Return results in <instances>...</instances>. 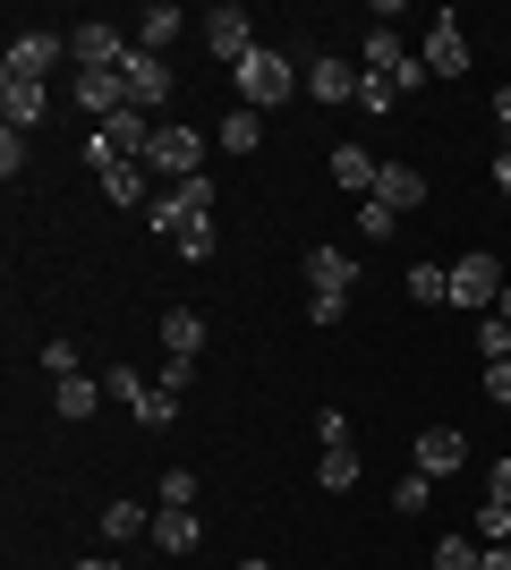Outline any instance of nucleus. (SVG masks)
Wrapping results in <instances>:
<instances>
[{
  "label": "nucleus",
  "mask_w": 511,
  "mask_h": 570,
  "mask_svg": "<svg viewBox=\"0 0 511 570\" xmlns=\"http://www.w3.org/2000/svg\"><path fill=\"white\" fill-rule=\"evenodd\" d=\"M230 95H239V111H273V102H291V60L256 43L239 69H230Z\"/></svg>",
  "instance_id": "1"
},
{
  "label": "nucleus",
  "mask_w": 511,
  "mask_h": 570,
  "mask_svg": "<svg viewBox=\"0 0 511 570\" xmlns=\"http://www.w3.org/2000/svg\"><path fill=\"white\" fill-rule=\"evenodd\" d=\"M146 170H163V179H205V137H196V128H179V119H163V128H154Z\"/></svg>",
  "instance_id": "2"
},
{
  "label": "nucleus",
  "mask_w": 511,
  "mask_h": 570,
  "mask_svg": "<svg viewBox=\"0 0 511 570\" xmlns=\"http://www.w3.org/2000/svg\"><path fill=\"white\" fill-rule=\"evenodd\" d=\"M196 26H205V43H214V60H222V69H239L247 51H256V35H247V26H256V18H247L239 0H222V9H205V18H196Z\"/></svg>",
  "instance_id": "3"
},
{
  "label": "nucleus",
  "mask_w": 511,
  "mask_h": 570,
  "mask_svg": "<svg viewBox=\"0 0 511 570\" xmlns=\"http://www.w3.org/2000/svg\"><path fill=\"white\" fill-rule=\"evenodd\" d=\"M494 298H503V264H494L487 247L452 264V307H478V315H494Z\"/></svg>",
  "instance_id": "4"
},
{
  "label": "nucleus",
  "mask_w": 511,
  "mask_h": 570,
  "mask_svg": "<svg viewBox=\"0 0 511 570\" xmlns=\"http://www.w3.org/2000/svg\"><path fill=\"white\" fill-rule=\"evenodd\" d=\"M120 77H128V102H137L146 119L163 111L170 95H179V77H170V60H163V51H128V69H120Z\"/></svg>",
  "instance_id": "5"
},
{
  "label": "nucleus",
  "mask_w": 511,
  "mask_h": 570,
  "mask_svg": "<svg viewBox=\"0 0 511 570\" xmlns=\"http://www.w3.org/2000/svg\"><path fill=\"white\" fill-rule=\"evenodd\" d=\"M307 289L333 298V307H350V289H358V256H350V247H307Z\"/></svg>",
  "instance_id": "6"
},
{
  "label": "nucleus",
  "mask_w": 511,
  "mask_h": 570,
  "mask_svg": "<svg viewBox=\"0 0 511 570\" xmlns=\"http://www.w3.org/2000/svg\"><path fill=\"white\" fill-rule=\"evenodd\" d=\"M128 51H137V43H128L120 26H77V35H69L77 69H128Z\"/></svg>",
  "instance_id": "7"
},
{
  "label": "nucleus",
  "mask_w": 511,
  "mask_h": 570,
  "mask_svg": "<svg viewBox=\"0 0 511 570\" xmlns=\"http://www.w3.org/2000/svg\"><path fill=\"white\" fill-rule=\"evenodd\" d=\"M60 35H43V26H35V35H18V43H9V60H0V77H35V86H43L51 69H60Z\"/></svg>",
  "instance_id": "8"
},
{
  "label": "nucleus",
  "mask_w": 511,
  "mask_h": 570,
  "mask_svg": "<svg viewBox=\"0 0 511 570\" xmlns=\"http://www.w3.org/2000/svg\"><path fill=\"white\" fill-rule=\"evenodd\" d=\"M196 214H214V179H179V188H170L163 205H154V230H170V238H179Z\"/></svg>",
  "instance_id": "9"
},
{
  "label": "nucleus",
  "mask_w": 511,
  "mask_h": 570,
  "mask_svg": "<svg viewBox=\"0 0 511 570\" xmlns=\"http://www.w3.org/2000/svg\"><path fill=\"white\" fill-rule=\"evenodd\" d=\"M417 60H426V77H461V69H469L461 18H435V26H426V51H417Z\"/></svg>",
  "instance_id": "10"
},
{
  "label": "nucleus",
  "mask_w": 511,
  "mask_h": 570,
  "mask_svg": "<svg viewBox=\"0 0 511 570\" xmlns=\"http://www.w3.org/2000/svg\"><path fill=\"white\" fill-rule=\"evenodd\" d=\"M375 205H392V214H417V205H426V170H417V163H384V179H375Z\"/></svg>",
  "instance_id": "11"
},
{
  "label": "nucleus",
  "mask_w": 511,
  "mask_h": 570,
  "mask_svg": "<svg viewBox=\"0 0 511 570\" xmlns=\"http://www.w3.org/2000/svg\"><path fill=\"white\" fill-rule=\"evenodd\" d=\"M417 469H426V476H461L469 469V443L452 426H426V434H417Z\"/></svg>",
  "instance_id": "12"
},
{
  "label": "nucleus",
  "mask_w": 511,
  "mask_h": 570,
  "mask_svg": "<svg viewBox=\"0 0 511 570\" xmlns=\"http://www.w3.org/2000/svg\"><path fill=\"white\" fill-rule=\"evenodd\" d=\"M196 350H205V315L196 307H163V357L196 366Z\"/></svg>",
  "instance_id": "13"
},
{
  "label": "nucleus",
  "mask_w": 511,
  "mask_h": 570,
  "mask_svg": "<svg viewBox=\"0 0 511 570\" xmlns=\"http://www.w3.org/2000/svg\"><path fill=\"white\" fill-rule=\"evenodd\" d=\"M43 102H51V86H35V77H0V119H9V128H35Z\"/></svg>",
  "instance_id": "14"
},
{
  "label": "nucleus",
  "mask_w": 511,
  "mask_h": 570,
  "mask_svg": "<svg viewBox=\"0 0 511 570\" xmlns=\"http://www.w3.org/2000/svg\"><path fill=\"white\" fill-rule=\"evenodd\" d=\"M333 179L350 196H375V179H384V154H366V145H333Z\"/></svg>",
  "instance_id": "15"
},
{
  "label": "nucleus",
  "mask_w": 511,
  "mask_h": 570,
  "mask_svg": "<svg viewBox=\"0 0 511 570\" xmlns=\"http://www.w3.org/2000/svg\"><path fill=\"white\" fill-rule=\"evenodd\" d=\"M307 95H316V102H358V69L324 51V60H307Z\"/></svg>",
  "instance_id": "16"
},
{
  "label": "nucleus",
  "mask_w": 511,
  "mask_h": 570,
  "mask_svg": "<svg viewBox=\"0 0 511 570\" xmlns=\"http://www.w3.org/2000/svg\"><path fill=\"white\" fill-rule=\"evenodd\" d=\"M188 35V9H170V0H154L146 18H137V51H170Z\"/></svg>",
  "instance_id": "17"
},
{
  "label": "nucleus",
  "mask_w": 511,
  "mask_h": 570,
  "mask_svg": "<svg viewBox=\"0 0 511 570\" xmlns=\"http://www.w3.org/2000/svg\"><path fill=\"white\" fill-rule=\"evenodd\" d=\"M95 401H102L95 375H60V383H51V409H60L69 426H86V417H95Z\"/></svg>",
  "instance_id": "18"
},
{
  "label": "nucleus",
  "mask_w": 511,
  "mask_h": 570,
  "mask_svg": "<svg viewBox=\"0 0 511 570\" xmlns=\"http://www.w3.org/2000/svg\"><path fill=\"white\" fill-rule=\"evenodd\" d=\"M417 51H401V35H392V26H375V35H366V77H392V86H401V69H410Z\"/></svg>",
  "instance_id": "19"
},
{
  "label": "nucleus",
  "mask_w": 511,
  "mask_h": 570,
  "mask_svg": "<svg viewBox=\"0 0 511 570\" xmlns=\"http://www.w3.org/2000/svg\"><path fill=\"white\" fill-rule=\"evenodd\" d=\"M358 469H366L358 443H333V452L316 460V485H324V494H350V485H358Z\"/></svg>",
  "instance_id": "20"
},
{
  "label": "nucleus",
  "mask_w": 511,
  "mask_h": 570,
  "mask_svg": "<svg viewBox=\"0 0 511 570\" xmlns=\"http://www.w3.org/2000/svg\"><path fill=\"white\" fill-rule=\"evenodd\" d=\"M154 546H163V553H196V511H170V502H154Z\"/></svg>",
  "instance_id": "21"
},
{
  "label": "nucleus",
  "mask_w": 511,
  "mask_h": 570,
  "mask_svg": "<svg viewBox=\"0 0 511 570\" xmlns=\"http://www.w3.org/2000/svg\"><path fill=\"white\" fill-rule=\"evenodd\" d=\"M146 528H154V511H146V502H102V537H111V546L146 537Z\"/></svg>",
  "instance_id": "22"
},
{
  "label": "nucleus",
  "mask_w": 511,
  "mask_h": 570,
  "mask_svg": "<svg viewBox=\"0 0 511 570\" xmlns=\"http://www.w3.org/2000/svg\"><path fill=\"white\" fill-rule=\"evenodd\" d=\"M265 145V111H222V154H256Z\"/></svg>",
  "instance_id": "23"
},
{
  "label": "nucleus",
  "mask_w": 511,
  "mask_h": 570,
  "mask_svg": "<svg viewBox=\"0 0 511 570\" xmlns=\"http://www.w3.org/2000/svg\"><path fill=\"white\" fill-rule=\"evenodd\" d=\"M102 196L111 205H146V163H102Z\"/></svg>",
  "instance_id": "24"
},
{
  "label": "nucleus",
  "mask_w": 511,
  "mask_h": 570,
  "mask_svg": "<svg viewBox=\"0 0 511 570\" xmlns=\"http://www.w3.org/2000/svg\"><path fill=\"white\" fill-rule=\"evenodd\" d=\"M102 392H111V401H120L128 417H146V401H154V383L137 375V366H111V375H102Z\"/></svg>",
  "instance_id": "25"
},
{
  "label": "nucleus",
  "mask_w": 511,
  "mask_h": 570,
  "mask_svg": "<svg viewBox=\"0 0 511 570\" xmlns=\"http://www.w3.org/2000/svg\"><path fill=\"white\" fill-rule=\"evenodd\" d=\"M410 298L443 307V298H452V264H410Z\"/></svg>",
  "instance_id": "26"
},
{
  "label": "nucleus",
  "mask_w": 511,
  "mask_h": 570,
  "mask_svg": "<svg viewBox=\"0 0 511 570\" xmlns=\"http://www.w3.org/2000/svg\"><path fill=\"white\" fill-rule=\"evenodd\" d=\"M426 502H435V476H426V469H410L401 485H392V511H410V520L426 511Z\"/></svg>",
  "instance_id": "27"
},
{
  "label": "nucleus",
  "mask_w": 511,
  "mask_h": 570,
  "mask_svg": "<svg viewBox=\"0 0 511 570\" xmlns=\"http://www.w3.org/2000/svg\"><path fill=\"white\" fill-rule=\"evenodd\" d=\"M478 546H511V502H478Z\"/></svg>",
  "instance_id": "28"
},
{
  "label": "nucleus",
  "mask_w": 511,
  "mask_h": 570,
  "mask_svg": "<svg viewBox=\"0 0 511 570\" xmlns=\"http://www.w3.org/2000/svg\"><path fill=\"white\" fill-rule=\"evenodd\" d=\"M478 553H487L478 537H443V546H435V570H478Z\"/></svg>",
  "instance_id": "29"
},
{
  "label": "nucleus",
  "mask_w": 511,
  "mask_h": 570,
  "mask_svg": "<svg viewBox=\"0 0 511 570\" xmlns=\"http://www.w3.org/2000/svg\"><path fill=\"white\" fill-rule=\"evenodd\" d=\"M179 256H188V264H205V256H214V214H196L188 230H179Z\"/></svg>",
  "instance_id": "30"
},
{
  "label": "nucleus",
  "mask_w": 511,
  "mask_h": 570,
  "mask_svg": "<svg viewBox=\"0 0 511 570\" xmlns=\"http://www.w3.org/2000/svg\"><path fill=\"white\" fill-rule=\"evenodd\" d=\"M392 102H401V86H392V77H366V69H358V111H392Z\"/></svg>",
  "instance_id": "31"
},
{
  "label": "nucleus",
  "mask_w": 511,
  "mask_h": 570,
  "mask_svg": "<svg viewBox=\"0 0 511 570\" xmlns=\"http://www.w3.org/2000/svg\"><path fill=\"white\" fill-rule=\"evenodd\" d=\"M358 230H366V238H392V230H401V214H392V205H375V196H366V205H358Z\"/></svg>",
  "instance_id": "32"
},
{
  "label": "nucleus",
  "mask_w": 511,
  "mask_h": 570,
  "mask_svg": "<svg viewBox=\"0 0 511 570\" xmlns=\"http://www.w3.org/2000/svg\"><path fill=\"white\" fill-rule=\"evenodd\" d=\"M478 350H487V357H511V324H503V315H478Z\"/></svg>",
  "instance_id": "33"
},
{
  "label": "nucleus",
  "mask_w": 511,
  "mask_h": 570,
  "mask_svg": "<svg viewBox=\"0 0 511 570\" xmlns=\"http://www.w3.org/2000/svg\"><path fill=\"white\" fill-rule=\"evenodd\" d=\"M26 170V128H0V179H18Z\"/></svg>",
  "instance_id": "34"
},
{
  "label": "nucleus",
  "mask_w": 511,
  "mask_h": 570,
  "mask_svg": "<svg viewBox=\"0 0 511 570\" xmlns=\"http://www.w3.org/2000/svg\"><path fill=\"white\" fill-rule=\"evenodd\" d=\"M163 502H170V511H196V476L170 469V476H163Z\"/></svg>",
  "instance_id": "35"
},
{
  "label": "nucleus",
  "mask_w": 511,
  "mask_h": 570,
  "mask_svg": "<svg viewBox=\"0 0 511 570\" xmlns=\"http://www.w3.org/2000/svg\"><path fill=\"white\" fill-rule=\"evenodd\" d=\"M487 401L511 409V357H487Z\"/></svg>",
  "instance_id": "36"
},
{
  "label": "nucleus",
  "mask_w": 511,
  "mask_h": 570,
  "mask_svg": "<svg viewBox=\"0 0 511 570\" xmlns=\"http://www.w3.org/2000/svg\"><path fill=\"white\" fill-rule=\"evenodd\" d=\"M43 366H51V383H60V375H86V366H77V350H69V341H43Z\"/></svg>",
  "instance_id": "37"
},
{
  "label": "nucleus",
  "mask_w": 511,
  "mask_h": 570,
  "mask_svg": "<svg viewBox=\"0 0 511 570\" xmlns=\"http://www.w3.org/2000/svg\"><path fill=\"white\" fill-rule=\"evenodd\" d=\"M316 443H324V452H333V443H350V417H341V409H316Z\"/></svg>",
  "instance_id": "38"
},
{
  "label": "nucleus",
  "mask_w": 511,
  "mask_h": 570,
  "mask_svg": "<svg viewBox=\"0 0 511 570\" xmlns=\"http://www.w3.org/2000/svg\"><path fill=\"white\" fill-rule=\"evenodd\" d=\"M487 502H511V460H494V469H487Z\"/></svg>",
  "instance_id": "39"
},
{
  "label": "nucleus",
  "mask_w": 511,
  "mask_h": 570,
  "mask_svg": "<svg viewBox=\"0 0 511 570\" xmlns=\"http://www.w3.org/2000/svg\"><path fill=\"white\" fill-rule=\"evenodd\" d=\"M478 570H511V546H487V553H478Z\"/></svg>",
  "instance_id": "40"
},
{
  "label": "nucleus",
  "mask_w": 511,
  "mask_h": 570,
  "mask_svg": "<svg viewBox=\"0 0 511 570\" xmlns=\"http://www.w3.org/2000/svg\"><path fill=\"white\" fill-rule=\"evenodd\" d=\"M494 188L511 196V145H503V154H494Z\"/></svg>",
  "instance_id": "41"
},
{
  "label": "nucleus",
  "mask_w": 511,
  "mask_h": 570,
  "mask_svg": "<svg viewBox=\"0 0 511 570\" xmlns=\"http://www.w3.org/2000/svg\"><path fill=\"white\" fill-rule=\"evenodd\" d=\"M77 570H128V562H111V553H95V562H77Z\"/></svg>",
  "instance_id": "42"
},
{
  "label": "nucleus",
  "mask_w": 511,
  "mask_h": 570,
  "mask_svg": "<svg viewBox=\"0 0 511 570\" xmlns=\"http://www.w3.org/2000/svg\"><path fill=\"white\" fill-rule=\"evenodd\" d=\"M494 315H503V324H511V282H503V298H494Z\"/></svg>",
  "instance_id": "43"
},
{
  "label": "nucleus",
  "mask_w": 511,
  "mask_h": 570,
  "mask_svg": "<svg viewBox=\"0 0 511 570\" xmlns=\"http://www.w3.org/2000/svg\"><path fill=\"white\" fill-rule=\"evenodd\" d=\"M239 570H273V562H239Z\"/></svg>",
  "instance_id": "44"
}]
</instances>
